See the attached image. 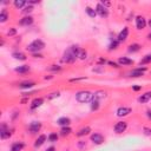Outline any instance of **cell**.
I'll use <instances>...</instances> for the list:
<instances>
[{
  "label": "cell",
  "instance_id": "obj_12",
  "mask_svg": "<svg viewBox=\"0 0 151 151\" xmlns=\"http://www.w3.org/2000/svg\"><path fill=\"white\" fill-rule=\"evenodd\" d=\"M134 24H136V28L140 31V29H144L146 27L147 21H146V19L143 15H137L134 18Z\"/></svg>",
  "mask_w": 151,
  "mask_h": 151
},
{
  "label": "cell",
  "instance_id": "obj_8",
  "mask_svg": "<svg viewBox=\"0 0 151 151\" xmlns=\"http://www.w3.org/2000/svg\"><path fill=\"white\" fill-rule=\"evenodd\" d=\"M127 129V123L125 120H120V122H117L114 125H113V131L117 133V134H120L123 132H125Z\"/></svg>",
  "mask_w": 151,
  "mask_h": 151
},
{
  "label": "cell",
  "instance_id": "obj_37",
  "mask_svg": "<svg viewBox=\"0 0 151 151\" xmlns=\"http://www.w3.org/2000/svg\"><path fill=\"white\" fill-rule=\"evenodd\" d=\"M80 60H85L87 58V51L86 50H80V53H79V57H78Z\"/></svg>",
  "mask_w": 151,
  "mask_h": 151
},
{
  "label": "cell",
  "instance_id": "obj_34",
  "mask_svg": "<svg viewBox=\"0 0 151 151\" xmlns=\"http://www.w3.org/2000/svg\"><path fill=\"white\" fill-rule=\"evenodd\" d=\"M33 9H34V7H33L32 5H28V4H27V6H26L24 9H21V11H22V13H24L25 15H29V14L33 12Z\"/></svg>",
  "mask_w": 151,
  "mask_h": 151
},
{
  "label": "cell",
  "instance_id": "obj_14",
  "mask_svg": "<svg viewBox=\"0 0 151 151\" xmlns=\"http://www.w3.org/2000/svg\"><path fill=\"white\" fill-rule=\"evenodd\" d=\"M44 101H45V99H44L42 97H37V98H34V99L31 101L29 109H31L32 111H34V110H37L38 107H40V106L44 104Z\"/></svg>",
  "mask_w": 151,
  "mask_h": 151
},
{
  "label": "cell",
  "instance_id": "obj_41",
  "mask_svg": "<svg viewBox=\"0 0 151 151\" xmlns=\"http://www.w3.org/2000/svg\"><path fill=\"white\" fill-rule=\"evenodd\" d=\"M143 133L145 136H151V127H143Z\"/></svg>",
  "mask_w": 151,
  "mask_h": 151
},
{
  "label": "cell",
  "instance_id": "obj_7",
  "mask_svg": "<svg viewBox=\"0 0 151 151\" xmlns=\"http://www.w3.org/2000/svg\"><path fill=\"white\" fill-rule=\"evenodd\" d=\"M41 127H42V124H41L40 122L33 120V122H31L29 125H28V132H29L31 134H37L38 132H40Z\"/></svg>",
  "mask_w": 151,
  "mask_h": 151
},
{
  "label": "cell",
  "instance_id": "obj_32",
  "mask_svg": "<svg viewBox=\"0 0 151 151\" xmlns=\"http://www.w3.org/2000/svg\"><path fill=\"white\" fill-rule=\"evenodd\" d=\"M99 107H100V100L93 98L92 101H91V110H92V111H98Z\"/></svg>",
  "mask_w": 151,
  "mask_h": 151
},
{
  "label": "cell",
  "instance_id": "obj_49",
  "mask_svg": "<svg viewBox=\"0 0 151 151\" xmlns=\"http://www.w3.org/2000/svg\"><path fill=\"white\" fill-rule=\"evenodd\" d=\"M45 151H57V149H55L53 145H51V146H48V147H47Z\"/></svg>",
  "mask_w": 151,
  "mask_h": 151
},
{
  "label": "cell",
  "instance_id": "obj_36",
  "mask_svg": "<svg viewBox=\"0 0 151 151\" xmlns=\"http://www.w3.org/2000/svg\"><path fill=\"white\" fill-rule=\"evenodd\" d=\"M48 71H52V72H58V71H61V66L59 65H50L47 67Z\"/></svg>",
  "mask_w": 151,
  "mask_h": 151
},
{
  "label": "cell",
  "instance_id": "obj_55",
  "mask_svg": "<svg viewBox=\"0 0 151 151\" xmlns=\"http://www.w3.org/2000/svg\"><path fill=\"white\" fill-rule=\"evenodd\" d=\"M67 151H70V150H67Z\"/></svg>",
  "mask_w": 151,
  "mask_h": 151
},
{
  "label": "cell",
  "instance_id": "obj_48",
  "mask_svg": "<svg viewBox=\"0 0 151 151\" xmlns=\"http://www.w3.org/2000/svg\"><path fill=\"white\" fill-rule=\"evenodd\" d=\"M145 114H146V117H147V119L149 120H151V110L149 109V110H146V112H145Z\"/></svg>",
  "mask_w": 151,
  "mask_h": 151
},
{
  "label": "cell",
  "instance_id": "obj_9",
  "mask_svg": "<svg viewBox=\"0 0 151 151\" xmlns=\"http://www.w3.org/2000/svg\"><path fill=\"white\" fill-rule=\"evenodd\" d=\"M96 13L97 15H99L100 18H107L109 17V8H106L105 6H103L100 2H98L96 5Z\"/></svg>",
  "mask_w": 151,
  "mask_h": 151
},
{
  "label": "cell",
  "instance_id": "obj_19",
  "mask_svg": "<svg viewBox=\"0 0 151 151\" xmlns=\"http://www.w3.org/2000/svg\"><path fill=\"white\" fill-rule=\"evenodd\" d=\"M117 63L119 64V66H131V65L134 64V61L132 59L127 58V57H119Z\"/></svg>",
  "mask_w": 151,
  "mask_h": 151
},
{
  "label": "cell",
  "instance_id": "obj_11",
  "mask_svg": "<svg viewBox=\"0 0 151 151\" xmlns=\"http://www.w3.org/2000/svg\"><path fill=\"white\" fill-rule=\"evenodd\" d=\"M129 34H130V29H129L127 26H125V27H123L122 31L118 33V35H117L116 39H117L119 42H125V41L127 40V38H129Z\"/></svg>",
  "mask_w": 151,
  "mask_h": 151
},
{
  "label": "cell",
  "instance_id": "obj_26",
  "mask_svg": "<svg viewBox=\"0 0 151 151\" xmlns=\"http://www.w3.org/2000/svg\"><path fill=\"white\" fill-rule=\"evenodd\" d=\"M13 5L17 9H21V8H25L27 6V1L26 0H14Z\"/></svg>",
  "mask_w": 151,
  "mask_h": 151
},
{
  "label": "cell",
  "instance_id": "obj_16",
  "mask_svg": "<svg viewBox=\"0 0 151 151\" xmlns=\"http://www.w3.org/2000/svg\"><path fill=\"white\" fill-rule=\"evenodd\" d=\"M137 100H138L139 104H146V103H149V101L151 100V91L144 92L143 94H140V96L137 98Z\"/></svg>",
  "mask_w": 151,
  "mask_h": 151
},
{
  "label": "cell",
  "instance_id": "obj_44",
  "mask_svg": "<svg viewBox=\"0 0 151 151\" xmlns=\"http://www.w3.org/2000/svg\"><path fill=\"white\" fill-rule=\"evenodd\" d=\"M39 2H40L39 0H28V1H27V4H28V5H32V6L35 5V4H39Z\"/></svg>",
  "mask_w": 151,
  "mask_h": 151
},
{
  "label": "cell",
  "instance_id": "obj_30",
  "mask_svg": "<svg viewBox=\"0 0 151 151\" xmlns=\"http://www.w3.org/2000/svg\"><path fill=\"white\" fill-rule=\"evenodd\" d=\"M85 12H86V14H87L90 18H92V19H94V18L97 17L96 9L92 8V7H90V6H86V7H85Z\"/></svg>",
  "mask_w": 151,
  "mask_h": 151
},
{
  "label": "cell",
  "instance_id": "obj_40",
  "mask_svg": "<svg viewBox=\"0 0 151 151\" xmlns=\"http://www.w3.org/2000/svg\"><path fill=\"white\" fill-rule=\"evenodd\" d=\"M86 77H78V78H71L68 81L70 83H74V81H81V80H85Z\"/></svg>",
  "mask_w": 151,
  "mask_h": 151
},
{
  "label": "cell",
  "instance_id": "obj_22",
  "mask_svg": "<svg viewBox=\"0 0 151 151\" xmlns=\"http://www.w3.org/2000/svg\"><path fill=\"white\" fill-rule=\"evenodd\" d=\"M140 48H142V46H140L139 44L132 42V44H130V45L127 46V52H129V53H137V52L140 51Z\"/></svg>",
  "mask_w": 151,
  "mask_h": 151
},
{
  "label": "cell",
  "instance_id": "obj_3",
  "mask_svg": "<svg viewBox=\"0 0 151 151\" xmlns=\"http://www.w3.org/2000/svg\"><path fill=\"white\" fill-rule=\"evenodd\" d=\"M76 100L80 104H86V103H91L93 99V93L87 91V90H80L78 92H76Z\"/></svg>",
  "mask_w": 151,
  "mask_h": 151
},
{
  "label": "cell",
  "instance_id": "obj_54",
  "mask_svg": "<svg viewBox=\"0 0 151 151\" xmlns=\"http://www.w3.org/2000/svg\"><path fill=\"white\" fill-rule=\"evenodd\" d=\"M150 74H151V71H150Z\"/></svg>",
  "mask_w": 151,
  "mask_h": 151
},
{
  "label": "cell",
  "instance_id": "obj_29",
  "mask_svg": "<svg viewBox=\"0 0 151 151\" xmlns=\"http://www.w3.org/2000/svg\"><path fill=\"white\" fill-rule=\"evenodd\" d=\"M58 139H59V134H58L57 132H51V133H48V136H47V140H48L50 143H57Z\"/></svg>",
  "mask_w": 151,
  "mask_h": 151
},
{
  "label": "cell",
  "instance_id": "obj_18",
  "mask_svg": "<svg viewBox=\"0 0 151 151\" xmlns=\"http://www.w3.org/2000/svg\"><path fill=\"white\" fill-rule=\"evenodd\" d=\"M37 85V83L35 81H32V80H25V81H21V83H19V88L20 90H29V88H32V87H34Z\"/></svg>",
  "mask_w": 151,
  "mask_h": 151
},
{
  "label": "cell",
  "instance_id": "obj_5",
  "mask_svg": "<svg viewBox=\"0 0 151 151\" xmlns=\"http://www.w3.org/2000/svg\"><path fill=\"white\" fill-rule=\"evenodd\" d=\"M146 67L145 66H140V67H136V68H132L129 73H127V76L129 77H131V78H139V77H143L144 76V73L146 72Z\"/></svg>",
  "mask_w": 151,
  "mask_h": 151
},
{
  "label": "cell",
  "instance_id": "obj_15",
  "mask_svg": "<svg viewBox=\"0 0 151 151\" xmlns=\"http://www.w3.org/2000/svg\"><path fill=\"white\" fill-rule=\"evenodd\" d=\"M47 140V136L46 134H44V133H41V134H39L37 138H35V140H34V147L35 149H38V147H40V146H42L44 144H45V142Z\"/></svg>",
  "mask_w": 151,
  "mask_h": 151
},
{
  "label": "cell",
  "instance_id": "obj_53",
  "mask_svg": "<svg viewBox=\"0 0 151 151\" xmlns=\"http://www.w3.org/2000/svg\"><path fill=\"white\" fill-rule=\"evenodd\" d=\"M147 25H149V26H150V28H151V18L149 19V21H147Z\"/></svg>",
  "mask_w": 151,
  "mask_h": 151
},
{
  "label": "cell",
  "instance_id": "obj_46",
  "mask_svg": "<svg viewBox=\"0 0 151 151\" xmlns=\"http://www.w3.org/2000/svg\"><path fill=\"white\" fill-rule=\"evenodd\" d=\"M32 57L33 58H39V59H42L44 58V55L41 53H34V54H32Z\"/></svg>",
  "mask_w": 151,
  "mask_h": 151
},
{
  "label": "cell",
  "instance_id": "obj_39",
  "mask_svg": "<svg viewBox=\"0 0 151 151\" xmlns=\"http://www.w3.org/2000/svg\"><path fill=\"white\" fill-rule=\"evenodd\" d=\"M107 65L111 66V67H114V68H119V67H120L118 63H116V61H111V60H107Z\"/></svg>",
  "mask_w": 151,
  "mask_h": 151
},
{
  "label": "cell",
  "instance_id": "obj_35",
  "mask_svg": "<svg viewBox=\"0 0 151 151\" xmlns=\"http://www.w3.org/2000/svg\"><path fill=\"white\" fill-rule=\"evenodd\" d=\"M58 97H60V92L59 91H54V92H51L50 94H47L46 96V99L47 100H52V99L58 98Z\"/></svg>",
  "mask_w": 151,
  "mask_h": 151
},
{
  "label": "cell",
  "instance_id": "obj_2",
  "mask_svg": "<svg viewBox=\"0 0 151 151\" xmlns=\"http://www.w3.org/2000/svg\"><path fill=\"white\" fill-rule=\"evenodd\" d=\"M45 47H46V44L44 42V40H41V39H34L33 41H31L26 46V50L29 53L34 54V53H40Z\"/></svg>",
  "mask_w": 151,
  "mask_h": 151
},
{
  "label": "cell",
  "instance_id": "obj_42",
  "mask_svg": "<svg viewBox=\"0 0 151 151\" xmlns=\"http://www.w3.org/2000/svg\"><path fill=\"white\" fill-rule=\"evenodd\" d=\"M78 147H79L80 150L85 149V147H86V143H85V142H83V140H79V142H78Z\"/></svg>",
  "mask_w": 151,
  "mask_h": 151
},
{
  "label": "cell",
  "instance_id": "obj_24",
  "mask_svg": "<svg viewBox=\"0 0 151 151\" xmlns=\"http://www.w3.org/2000/svg\"><path fill=\"white\" fill-rule=\"evenodd\" d=\"M14 71H15L17 73H19V74H25V73H28V72L31 71V67H29L28 65H20V66H18V67H15Z\"/></svg>",
  "mask_w": 151,
  "mask_h": 151
},
{
  "label": "cell",
  "instance_id": "obj_21",
  "mask_svg": "<svg viewBox=\"0 0 151 151\" xmlns=\"http://www.w3.org/2000/svg\"><path fill=\"white\" fill-rule=\"evenodd\" d=\"M57 125L59 126H70L71 125V119L68 117H60L57 119Z\"/></svg>",
  "mask_w": 151,
  "mask_h": 151
},
{
  "label": "cell",
  "instance_id": "obj_43",
  "mask_svg": "<svg viewBox=\"0 0 151 151\" xmlns=\"http://www.w3.org/2000/svg\"><path fill=\"white\" fill-rule=\"evenodd\" d=\"M142 90V86L140 85H132V91H140Z\"/></svg>",
  "mask_w": 151,
  "mask_h": 151
},
{
  "label": "cell",
  "instance_id": "obj_13",
  "mask_svg": "<svg viewBox=\"0 0 151 151\" xmlns=\"http://www.w3.org/2000/svg\"><path fill=\"white\" fill-rule=\"evenodd\" d=\"M34 22V18L32 15H25L19 20V25L24 26V27H28Z\"/></svg>",
  "mask_w": 151,
  "mask_h": 151
},
{
  "label": "cell",
  "instance_id": "obj_1",
  "mask_svg": "<svg viewBox=\"0 0 151 151\" xmlns=\"http://www.w3.org/2000/svg\"><path fill=\"white\" fill-rule=\"evenodd\" d=\"M80 47L78 45H71L70 47H67L65 51H64V54H63V61L66 63V64H73L78 57H79V53H80Z\"/></svg>",
  "mask_w": 151,
  "mask_h": 151
},
{
  "label": "cell",
  "instance_id": "obj_47",
  "mask_svg": "<svg viewBox=\"0 0 151 151\" xmlns=\"http://www.w3.org/2000/svg\"><path fill=\"white\" fill-rule=\"evenodd\" d=\"M105 63L107 64V61H106L105 59H103V58H99V59H98V65H104Z\"/></svg>",
  "mask_w": 151,
  "mask_h": 151
},
{
  "label": "cell",
  "instance_id": "obj_38",
  "mask_svg": "<svg viewBox=\"0 0 151 151\" xmlns=\"http://www.w3.org/2000/svg\"><path fill=\"white\" fill-rule=\"evenodd\" d=\"M17 34V28H14V27H11L8 31H7V35L8 37H13V35H15Z\"/></svg>",
  "mask_w": 151,
  "mask_h": 151
},
{
  "label": "cell",
  "instance_id": "obj_23",
  "mask_svg": "<svg viewBox=\"0 0 151 151\" xmlns=\"http://www.w3.org/2000/svg\"><path fill=\"white\" fill-rule=\"evenodd\" d=\"M12 57L15 59V60H19V61H25L27 59L26 54L24 52H20V51H15L12 53Z\"/></svg>",
  "mask_w": 151,
  "mask_h": 151
},
{
  "label": "cell",
  "instance_id": "obj_28",
  "mask_svg": "<svg viewBox=\"0 0 151 151\" xmlns=\"http://www.w3.org/2000/svg\"><path fill=\"white\" fill-rule=\"evenodd\" d=\"M151 63V53H149V54H145L140 60H139V65L140 66H144V65H147V64H150Z\"/></svg>",
  "mask_w": 151,
  "mask_h": 151
},
{
  "label": "cell",
  "instance_id": "obj_10",
  "mask_svg": "<svg viewBox=\"0 0 151 151\" xmlns=\"http://www.w3.org/2000/svg\"><path fill=\"white\" fill-rule=\"evenodd\" d=\"M130 113H132V109L129 107V106H119V107L116 110V116L119 117V118L126 117V116H129Z\"/></svg>",
  "mask_w": 151,
  "mask_h": 151
},
{
  "label": "cell",
  "instance_id": "obj_33",
  "mask_svg": "<svg viewBox=\"0 0 151 151\" xmlns=\"http://www.w3.org/2000/svg\"><path fill=\"white\" fill-rule=\"evenodd\" d=\"M119 41L117 40V39H114V40H112L111 42H110V45H109V51H114V50H117L118 47H119Z\"/></svg>",
  "mask_w": 151,
  "mask_h": 151
},
{
  "label": "cell",
  "instance_id": "obj_27",
  "mask_svg": "<svg viewBox=\"0 0 151 151\" xmlns=\"http://www.w3.org/2000/svg\"><path fill=\"white\" fill-rule=\"evenodd\" d=\"M8 19H9V14H8L7 9H6V8L1 9V12H0V22H1V24H5Z\"/></svg>",
  "mask_w": 151,
  "mask_h": 151
},
{
  "label": "cell",
  "instance_id": "obj_20",
  "mask_svg": "<svg viewBox=\"0 0 151 151\" xmlns=\"http://www.w3.org/2000/svg\"><path fill=\"white\" fill-rule=\"evenodd\" d=\"M91 131H92V130H91L90 126H83L81 129H79V130L76 132V136H77L78 138H81V137H85V136L90 134Z\"/></svg>",
  "mask_w": 151,
  "mask_h": 151
},
{
  "label": "cell",
  "instance_id": "obj_25",
  "mask_svg": "<svg viewBox=\"0 0 151 151\" xmlns=\"http://www.w3.org/2000/svg\"><path fill=\"white\" fill-rule=\"evenodd\" d=\"M71 133H72L71 126H63V127L60 129V131H59V136H61V137H67V136H70Z\"/></svg>",
  "mask_w": 151,
  "mask_h": 151
},
{
  "label": "cell",
  "instance_id": "obj_4",
  "mask_svg": "<svg viewBox=\"0 0 151 151\" xmlns=\"http://www.w3.org/2000/svg\"><path fill=\"white\" fill-rule=\"evenodd\" d=\"M12 131H13V130L9 129V126H8L6 123H2V124H1V127H0V138H1L2 140L9 138V137L13 134Z\"/></svg>",
  "mask_w": 151,
  "mask_h": 151
},
{
  "label": "cell",
  "instance_id": "obj_6",
  "mask_svg": "<svg viewBox=\"0 0 151 151\" xmlns=\"http://www.w3.org/2000/svg\"><path fill=\"white\" fill-rule=\"evenodd\" d=\"M90 142H92L94 145H101L105 142V137L99 132H93L90 134Z\"/></svg>",
  "mask_w": 151,
  "mask_h": 151
},
{
  "label": "cell",
  "instance_id": "obj_17",
  "mask_svg": "<svg viewBox=\"0 0 151 151\" xmlns=\"http://www.w3.org/2000/svg\"><path fill=\"white\" fill-rule=\"evenodd\" d=\"M25 146H26V144L22 140H17V142L12 143L9 151H22L25 149Z\"/></svg>",
  "mask_w": 151,
  "mask_h": 151
},
{
  "label": "cell",
  "instance_id": "obj_51",
  "mask_svg": "<svg viewBox=\"0 0 151 151\" xmlns=\"http://www.w3.org/2000/svg\"><path fill=\"white\" fill-rule=\"evenodd\" d=\"M92 72H101V68H93Z\"/></svg>",
  "mask_w": 151,
  "mask_h": 151
},
{
  "label": "cell",
  "instance_id": "obj_52",
  "mask_svg": "<svg viewBox=\"0 0 151 151\" xmlns=\"http://www.w3.org/2000/svg\"><path fill=\"white\" fill-rule=\"evenodd\" d=\"M147 40H150V41H151V32L147 34Z\"/></svg>",
  "mask_w": 151,
  "mask_h": 151
},
{
  "label": "cell",
  "instance_id": "obj_45",
  "mask_svg": "<svg viewBox=\"0 0 151 151\" xmlns=\"http://www.w3.org/2000/svg\"><path fill=\"white\" fill-rule=\"evenodd\" d=\"M100 4H101L103 6H105L106 8H107L109 6H111V2H109V1H104V0H101V1H100Z\"/></svg>",
  "mask_w": 151,
  "mask_h": 151
},
{
  "label": "cell",
  "instance_id": "obj_50",
  "mask_svg": "<svg viewBox=\"0 0 151 151\" xmlns=\"http://www.w3.org/2000/svg\"><path fill=\"white\" fill-rule=\"evenodd\" d=\"M27 101H28V98H22L20 103H21V104H25V103H27Z\"/></svg>",
  "mask_w": 151,
  "mask_h": 151
},
{
  "label": "cell",
  "instance_id": "obj_31",
  "mask_svg": "<svg viewBox=\"0 0 151 151\" xmlns=\"http://www.w3.org/2000/svg\"><path fill=\"white\" fill-rule=\"evenodd\" d=\"M105 97H106V92H105V91H101V90L96 91V92L93 93V98H94V99H98V100L104 99Z\"/></svg>",
  "mask_w": 151,
  "mask_h": 151
}]
</instances>
